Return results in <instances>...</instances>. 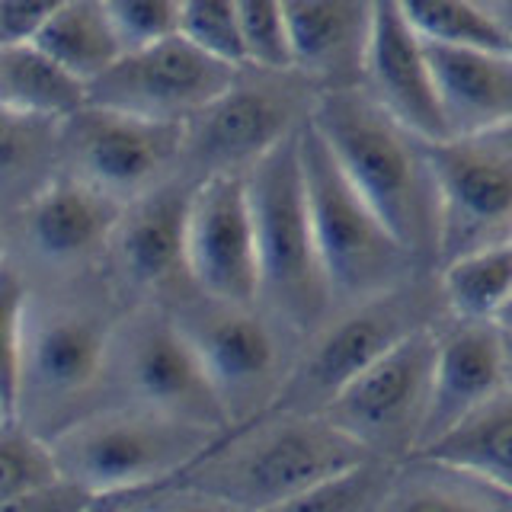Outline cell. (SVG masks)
I'll use <instances>...</instances> for the list:
<instances>
[{
  "label": "cell",
  "mask_w": 512,
  "mask_h": 512,
  "mask_svg": "<svg viewBox=\"0 0 512 512\" xmlns=\"http://www.w3.org/2000/svg\"><path fill=\"white\" fill-rule=\"evenodd\" d=\"M439 301L445 317L493 324L512 292V244L477 250L439 266Z\"/></svg>",
  "instance_id": "26"
},
{
  "label": "cell",
  "mask_w": 512,
  "mask_h": 512,
  "mask_svg": "<svg viewBox=\"0 0 512 512\" xmlns=\"http://www.w3.org/2000/svg\"><path fill=\"white\" fill-rule=\"evenodd\" d=\"M400 461L368 458L356 468L320 480L272 512H378Z\"/></svg>",
  "instance_id": "29"
},
{
  "label": "cell",
  "mask_w": 512,
  "mask_h": 512,
  "mask_svg": "<svg viewBox=\"0 0 512 512\" xmlns=\"http://www.w3.org/2000/svg\"><path fill=\"white\" fill-rule=\"evenodd\" d=\"M93 503H96L93 496L71 484V480H58V484L45 490L0 503V512H90Z\"/></svg>",
  "instance_id": "35"
},
{
  "label": "cell",
  "mask_w": 512,
  "mask_h": 512,
  "mask_svg": "<svg viewBox=\"0 0 512 512\" xmlns=\"http://www.w3.org/2000/svg\"><path fill=\"white\" fill-rule=\"evenodd\" d=\"M109 375H116L128 404L228 432L231 420L208 378L196 346L173 314L138 311L112 330Z\"/></svg>",
  "instance_id": "10"
},
{
  "label": "cell",
  "mask_w": 512,
  "mask_h": 512,
  "mask_svg": "<svg viewBox=\"0 0 512 512\" xmlns=\"http://www.w3.org/2000/svg\"><path fill=\"white\" fill-rule=\"evenodd\" d=\"M362 90L416 138H448L436 103V87H432L426 45L407 26L394 0H375Z\"/></svg>",
  "instance_id": "16"
},
{
  "label": "cell",
  "mask_w": 512,
  "mask_h": 512,
  "mask_svg": "<svg viewBox=\"0 0 512 512\" xmlns=\"http://www.w3.org/2000/svg\"><path fill=\"white\" fill-rule=\"evenodd\" d=\"M493 324L500 327V330H512V292H509V298H506V304L500 308V314H496Z\"/></svg>",
  "instance_id": "39"
},
{
  "label": "cell",
  "mask_w": 512,
  "mask_h": 512,
  "mask_svg": "<svg viewBox=\"0 0 512 512\" xmlns=\"http://www.w3.org/2000/svg\"><path fill=\"white\" fill-rule=\"evenodd\" d=\"M436 183V269L512 244V128L426 141Z\"/></svg>",
  "instance_id": "8"
},
{
  "label": "cell",
  "mask_w": 512,
  "mask_h": 512,
  "mask_svg": "<svg viewBox=\"0 0 512 512\" xmlns=\"http://www.w3.org/2000/svg\"><path fill=\"white\" fill-rule=\"evenodd\" d=\"M244 180L260 256V308L295 336H314L333 314V301L314 247L298 132L256 160Z\"/></svg>",
  "instance_id": "4"
},
{
  "label": "cell",
  "mask_w": 512,
  "mask_h": 512,
  "mask_svg": "<svg viewBox=\"0 0 512 512\" xmlns=\"http://www.w3.org/2000/svg\"><path fill=\"white\" fill-rule=\"evenodd\" d=\"M221 436L224 432L218 429L125 400L119 407L74 416L52 432L48 442L64 480L100 503L180 480L192 464L212 452Z\"/></svg>",
  "instance_id": "3"
},
{
  "label": "cell",
  "mask_w": 512,
  "mask_h": 512,
  "mask_svg": "<svg viewBox=\"0 0 512 512\" xmlns=\"http://www.w3.org/2000/svg\"><path fill=\"white\" fill-rule=\"evenodd\" d=\"M29 311L32 295L20 269L10 260H0V397L13 413L20 410Z\"/></svg>",
  "instance_id": "30"
},
{
  "label": "cell",
  "mask_w": 512,
  "mask_h": 512,
  "mask_svg": "<svg viewBox=\"0 0 512 512\" xmlns=\"http://www.w3.org/2000/svg\"><path fill=\"white\" fill-rule=\"evenodd\" d=\"M32 45H39L84 87L103 77L128 52L106 10V0H64Z\"/></svg>",
  "instance_id": "24"
},
{
  "label": "cell",
  "mask_w": 512,
  "mask_h": 512,
  "mask_svg": "<svg viewBox=\"0 0 512 512\" xmlns=\"http://www.w3.org/2000/svg\"><path fill=\"white\" fill-rule=\"evenodd\" d=\"M192 186H154L125 202L112 234V256L128 282L138 288H164L176 276L186 279V212Z\"/></svg>",
  "instance_id": "21"
},
{
  "label": "cell",
  "mask_w": 512,
  "mask_h": 512,
  "mask_svg": "<svg viewBox=\"0 0 512 512\" xmlns=\"http://www.w3.org/2000/svg\"><path fill=\"white\" fill-rule=\"evenodd\" d=\"M112 512H144V509H112Z\"/></svg>",
  "instance_id": "41"
},
{
  "label": "cell",
  "mask_w": 512,
  "mask_h": 512,
  "mask_svg": "<svg viewBox=\"0 0 512 512\" xmlns=\"http://www.w3.org/2000/svg\"><path fill=\"white\" fill-rule=\"evenodd\" d=\"M423 45L448 138L512 128V48Z\"/></svg>",
  "instance_id": "20"
},
{
  "label": "cell",
  "mask_w": 512,
  "mask_h": 512,
  "mask_svg": "<svg viewBox=\"0 0 512 512\" xmlns=\"http://www.w3.org/2000/svg\"><path fill=\"white\" fill-rule=\"evenodd\" d=\"M112 330L116 327L90 311L39 308L32 301L20 410L23 404L32 410L80 404L93 391V384L109 375Z\"/></svg>",
  "instance_id": "14"
},
{
  "label": "cell",
  "mask_w": 512,
  "mask_h": 512,
  "mask_svg": "<svg viewBox=\"0 0 512 512\" xmlns=\"http://www.w3.org/2000/svg\"><path fill=\"white\" fill-rule=\"evenodd\" d=\"M186 282L212 301L260 304V256L244 173H208L192 183Z\"/></svg>",
  "instance_id": "13"
},
{
  "label": "cell",
  "mask_w": 512,
  "mask_h": 512,
  "mask_svg": "<svg viewBox=\"0 0 512 512\" xmlns=\"http://www.w3.org/2000/svg\"><path fill=\"white\" fill-rule=\"evenodd\" d=\"M125 202L96 189L74 173L52 176L26 202L23 231L29 247L52 266H77L109 250Z\"/></svg>",
  "instance_id": "19"
},
{
  "label": "cell",
  "mask_w": 512,
  "mask_h": 512,
  "mask_svg": "<svg viewBox=\"0 0 512 512\" xmlns=\"http://www.w3.org/2000/svg\"><path fill=\"white\" fill-rule=\"evenodd\" d=\"M506 388L503 333L496 324L445 317L436 327L432 391L416 455Z\"/></svg>",
  "instance_id": "17"
},
{
  "label": "cell",
  "mask_w": 512,
  "mask_h": 512,
  "mask_svg": "<svg viewBox=\"0 0 512 512\" xmlns=\"http://www.w3.org/2000/svg\"><path fill=\"white\" fill-rule=\"evenodd\" d=\"M375 0H285L292 71L324 90L362 87Z\"/></svg>",
  "instance_id": "18"
},
{
  "label": "cell",
  "mask_w": 512,
  "mask_h": 512,
  "mask_svg": "<svg viewBox=\"0 0 512 512\" xmlns=\"http://www.w3.org/2000/svg\"><path fill=\"white\" fill-rule=\"evenodd\" d=\"M378 512H512V496L429 458L397 464Z\"/></svg>",
  "instance_id": "25"
},
{
  "label": "cell",
  "mask_w": 512,
  "mask_h": 512,
  "mask_svg": "<svg viewBox=\"0 0 512 512\" xmlns=\"http://www.w3.org/2000/svg\"><path fill=\"white\" fill-rule=\"evenodd\" d=\"M413 458L448 464L512 496V388L506 384Z\"/></svg>",
  "instance_id": "22"
},
{
  "label": "cell",
  "mask_w": 512,
  "mask_h": 512,
  "mask_svg": "<svg viewBox=\"0 0 512 512\" xmlns=\"http://www.w3.org/2000/svg\"><path fill=\"white\" fill-rule=\"evenodd\" d=\"M176 32L212 58L231 64V68H247V52L237 23V0H180Z\"/></svg>",
  "instance_id": "31"
},
{
  "label": "cell",
  "mask_w": 512,
  "mask_h": 512,
  "mask_svg": "<svg viewBox=\"0 0 512 512\" xmlns=\"http://www.w3.org/2000/svg\"><path fill=\"white\" fill-rule=\"evenodd\" d=\"M240 68L212 58L180 32L128 48L87 87V106L128 112L151 122H192L237 80Z\"/></svg>",
  "instance_id": "11"
},
{
  "label": "cell",
  "mask_w": 512,
  "mask_h": 512,
  "mask_svg": "<svg viewBox=\"0 0 512 512\" xmlns=\"http://www.w3.org/2000/svg\"><path fill=\"white\" fill-rule=\"evenodd\" d=\"M10 416H16V413L4 404V397H0V426H4V423L10 420Z\"/></svg>",
  "instance_id": "40"
},
{
  "label": "cell",
  "mask_w": 512,
  "mask_h": 512,
  "mask_svg": "<svg viewBox=\"0 0 512 512\" xmlns=\"http://www.w3.org/2000/svg\"><path fill=\"white\" fill-rule=\"evenodd\" d=\"M298 157L317 260L333 308L391 292L416 279L420 263L400 247L375 208L359 196L308 119L298 128Z\"/></svg>",
  "instance_id": "5"
},
{
  "label": "cell",
  "mask_w": 512,
  "mask_h": 512,
  "mask_svg": "<svg viewBox=\"0 0 512 512\" xmlns=\"http://www.w3.org/2000/svg\"><path fill=\"white\" fill-rule=\"evenodd\" d=\"M407 26L429 45L493 48L509 52L512 36L480 0H394Z\"/></svg>",
  "instance_id": "27"
},
{
  "label": "cell",
  "mask_w": 512,
  "mask_h": 512,
  "mask_svg": "<svg viewBox=\"0 0 512 512\" xmlns=\"http://www.w3.org/2000/svg\"><path fill=\"white\" fill-rule=\"evenodd\" d=\"M61 128L71 173L119 202L154 189L186 148V125L151 122L103 106H84Z\"/></svg>",
  "instance_id": "12"
},
{
  "label": "cell",
  "mask_w": 512,
  "mask_h": 512,
  "mask_svg": "<svg viewBox=\"0 0 512 512\" xmlns=\"http://www.w3.org/2000/svg\"><path fill=\"white\" fill-rule=\"evenodd\" d=\"M144 512H250L231 500H221L215 493H202L192 487H176L173 493L157 496Z\"/></svg>",
  "instance_id": "36"
},
{
  "label": "cell",
  "mask_w": 512,
  "mask_h": 512,
  "mask_svg": "<svg viewBox=\"0 0 512 512\" xmlns=\"http://www.w3.org/2000/svg\"><path fill=\"white\" fill-rule=\"evenodd\" d=\"M87 106V87L48 58L39 45H0V112L64 122Z\"/></svg>",
  "instance_id": "23"
},
{
  "label": "cell",
  "mask_w": 512,
  "mask_h": 512,
  "mask_svg": "<svg viewBox=\"0 0 512 512\" xmlns=\"http://www.w3.org/2000/svg\"><path fill=\"white\" fill-rule=\"evenodd\" d=\"M58 480H64V474L52 442L39 429H32L23 416H10L0 426V503L45 490Z\"/></svg>",
  "instance_id": "28"
},
{
  "label": "cell",
  "mask_w": 512,
  "mask_h": 512,
  "mask_svg": "<svg viewBox=\"0 0 512 512\" xmlns=\"http://www.w3.org/2000/svg\"><path fill=\"white\" fill-rule=\"evenodd\" d=\"M436 327L404 336L320 410L375 458L407 461L416 455L432 391Z\"/></svg>",
  "instance_id": "9"
},
{
  "label": "cell",
  "mask_w": 512,
  "mask_h": 512,
  "mask_svg": "<svg viewBox=\"0 0 512 512\" xmlns=\"http://www.w3.org/2000/svg\"><path fill=\"white\" fill-rule=\"evenodd\" d=\"M436 301L439 295H426L423 285L410 279L391 292L333 308L324 327L308 336V349L301 352L288 375L279 394L282 410L320 413L352 378L365 372L404 336L439 324L436 311H432Z\"/></svg>",
  "instance_id": "6"
},
{
  "label": "cell",
  "mask_w": 512,
  "mask_h": 512,
  "mask_svg": "<svg viewBox=\"0 0 512 512\" xmlns=\"http://www.w3.org/2000/svg\"><path fill=\"white\" fill-rule=\"evenodd\" d=\"M368 458L375 455L324 413L279 410L244 423L237 436H221L176 484L215 493L250 512H272Z\"/></svg>",
  "instance_id": "2"
},
{
  "label": "cell",
  "mask_w": 512,
  "mask_h": 512,
  "mask_svg": "<svg viewBox=\"0 0 512 512\" xmlns=\"http://www.w3.org/2000/svg\"><path fill=\"white\" fill-rule=\"evenodd\" d=\"M64 0H0V45L32 42Z\"/></svg>",
  "instance_id": "34"
},
{
  "label": "cell",
  "mask_w": 512,
  "mask_h": 512,
  "mask_svg": "<svg viewBox=\"0 0 512 512\" xmlns=\"http://www.w3.org/2000/svg\"><path fill=\"white\" fill-rule=\"evenodd\" d=\"M308 119V116H304ZM295 100L266 84H240V77L196 119L186 122V148L208 173H247L256 160L282 144L301 122Z\"/></svg>",
  "instance_id": "15"
},
{
  "label": "cell",
  "mask_w": 512,
  "mask_h": 512,
  "mask_svg": "<svg viewBox=\"0 0 512 512\" xmlns=\"http://www.w3.org/2000/svg\"><path fill=\"white\" fill-rule=\"evenodd\" d=\"M308 122L349 183L416 263H436V183L426 141L391 119L362 87L324 90Z\"/></svg>",
  "instance_id": "1"
},
{
  "label": "cell",
  "mask_w": 512,
  "mask_h": 512,
  "mask_svg": "<svg viewBox=\"0 0 512 512\" xmlns=\"http://www.w3.org/2000/svg\"><path fill=\"white\" fill-rule=\"evenodd\" d=\"M503 333V356H506V384L512 388V330H500Z\"/></svg>",
  "instance_id": "38"
},
{
  "label": "cell",
  "mask_w": 512,
  "mask_h": 512,
  "mask_svg": "<svg viewBox=\"0 0 512 512\" xmlns=\"http://www.w3.org/2000/svg\"><path fill=\"white\" fill-rule=\"evenodd\" d=\"M480 4H484L493 20L512 36V0H480Z\"/></svg>",
  "instance_id": "37"
},
{
  "label": "cell",
  "mask_w": 512,
  "mask_h": 512,
  "mask_svg": "<svg viewBox=\"0 0 512 512\" xmlns=\"http://www.w3.org/2000/svg\"><path fill=\"white\" fill-rule=\"evenodd\" d=\"M125 48H138L176 32L180 0H106Z\"/></svg>",
  "instance_id": "33"
},
{
  "label": "cell",
  "mask_w": 512,
  "mask_h": 512,
  "mask_svg": "<svg viewBox=\"0 0 512 512\" xmlns=\"http://www.w3.org/2000/svg\"><path fill=\"white\" fill-rule=\"evenodd\" d=\"M199 295V292H196ZM212 378L231 426H244L279 404L298 359H288L285 336H295L260 304H228L199 295L173 314Z\"/></svg>",
  "instance_id": "7"
},
{
  "label": "cell",
  "mask_w": 512,
  "mask_h": 512,
  "mask_svg": "<svg viewBox=\"0 0 512 512\" xmlns=\"http://www.w3.org/2000/svg\"><path fill=\"white\" fill-rule=\"evenodd\" d=\"M237 23L247 64L260 71H292L285 0H237Z\"/></svg>",
  "instance_id": "32"
}]
</instances>
